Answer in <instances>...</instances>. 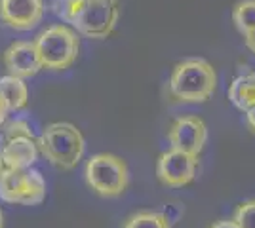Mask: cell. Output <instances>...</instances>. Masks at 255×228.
<instances>
[{"instance_id": "9c48e42d", "label": "cell", "mask_w": 255, "mask_h": 228, "mask_svg": "<svg viewBox=\"0 0 255 228\" xmlns=\"http://www.w3.org/2000/svg\"><path fill=\"white\" fill-rule=\"evenodd\" d=\"M44 13V0H0V19L15 31L36 27Z\"/></svg>"}, {"instance_id": "603a6c76", "label": "cell", "mask_w": 255, "mask_h": 228, "mask_svg": "<svg viewBox=\"0 0 255 228\" xmlns=\"http://www.w3.org/2000/svg\"><path fill=\"white\" fill-rule=\"evenodd\" d=\"M6 114H8V109L4 107V103H2V99H0V128H2L4 120H6Z\"/></svg>"}, {"instance_id": "2e32d148", "label": "cell", "mask_w": 255, "mask_h": 228, "mask_svg": "<svg viewBox=\"0 0 255 228\" xmlns=\"http://www.w3.org/2000/svg\"><path fill=\"white\" fill-rule=\"evenodd\" d=\"M0 137H2V145L6 141H10V139H15V137H31L34 139V133L31 131V126L25 122V120H13L10 124H6L4 128H2V133H0Z\"/></svg>"}, {"instance_id": "7a4b0ae2", "label": "cell", "mask_w": 255, "mask_h": 228, "mask_svg": "<svg viewBox=\"0 0 255 228\" xmlns=\"http://www.w3.org/2000/svg\"><path fill=\"white\" fill-rule=\"evenodd\" d=\"M217 84L213 67L200 57L185 59L175 65L170 78V91L183 103H204L212 97Z\"/></svg>"}, {"instance_id": "ac0fdd59", "label": "cell", "mask_w": 255, "mask_h": 228, "mask_svg": "<svg viewBox=\"0 0 255 228\" xmlns=\"http://www.w3.org/2000/svg\"><path fill=\"white\" fill-rule=\"evenodd\" d=\"M75 2L76 0H52L50 6H52V11L57 15V17H61L63 21H67L69 11H71V8H73Z\"/></svg>"}, {"instance_id": "7402d4cb", "label": "cell", "mask_w": 255, "mask_h": 228, "mask_svg": "<svg viewBox=\"0 0 255 228\" xmlns=\"http://www.w3.org/2000/svg\"><path fill=\"white\" fill-rule=\"evenodd\" d=\"M246 118H248L250 128H252V130H254V133H255V107H252V109L246 112Z\"/></svg>"}, {"instance_id": "6da1fadb", "label": "cell", "mask_w": 255, "mask_h": 228, "mask_svg": "<svg viewBox=\"0 0 255 228\" xmlns=\"http://www.w3.org/2000/svg\"><path fill=\"white\" fill-rule=\"evenodd\" d=\"M36 145L44 158L59 169H75L86 151L80 130L69 122L50 124L36 139Z\"/></svg>"}, {"instance_id": "9a60e30c", "label": "cell", "mask_w": 255, "mask_h": 228, "mask_svg": "<svg viewBox=\"0 0 255 228\" xmlns=\"http://www.w3.org/2000/svg\"><path fill=\"white\" fill-rule=\"evenodd\" d=\"M124 228H171L158 211H139L126 221Z\"/></svg>"}, {"instance_id": "277c9868", "label": "cell", "mask_w": 255, "mask_h": 228, "mask_svg": "<svg viewBox=\"0 0 255 228\" xmlns=\"http://www.w3.org/2000/svg\"><path fill=\"white\" fill-rule=\"evenodd\" d=\"M44 69L63 71L69 69L78 57V36L67 25H52L38 34L34 40Z\"/></svg>"}, {"instance_id": "ba28073f", "label": "cell", "mask_w": 255, "mask_h": 228, "mask_svg": "<svg viewBox=\"0 0 255 228\" xmlns=\"http://www.w3.org/2000/svg\"><path fill=\"white\" fill-rule=\"evenodd\" d=\"M168 139L173 151L198 156L208 139V128L198 116H183L171 124Z\"/></svg>"}, {"instance_id": "44dd1931", "label": "cell", "mask_w": 255, "mask_h": 228, "mask_svg": "<svg viewBox=\"0 0 255 228\" xmlns=\"http://www.w3.org/2000/svg\"><path fill=\"white\" fill-rule=\"evenodd\" d=\"M210 228H238V225L234 221H219V223L212 225Z\"/></svg>"}, {"instance_id": "e0dca14e", "label": "cell", "mask_w": 255, "mask_h": 228, "mask_svg": "<svg viewBox=\"0 0 255 228\" xmlns=\"http://www.w3.org/2000/svg\"><path fill=\"white\" fill-rule=\"evenodd\" d=\"M234 223L238 228H255V200H248L240 204L234 211Z\"/></svg>"}, {"instance_id": "5bb4252c", "label": "cell", "mask_w": 255, "mask_h": 228, "mask_svg": "<svg viewBox=\"0 0 255 228\" xmlns=\"http://www.w3.org/2000/svg\"><path fill=\"white\" fill-rule=\"evenodd\" d=\"M233 21L242 34L255 29V0H240L233 10Z\"/></svg>"}, {"instance_id": "cb8c5ba5", "label": "cell", "mask_w": 255, "mask_h": 228, "mask_svg": "<svg viewBox=\"0 0 255 228\" xmlns=\"http://www.w3.org/2000/svg\"><path fill=\"white\" fill-rule=\"evenodd\" d=\"M0 228H4V213H2V209H0Z\"/></svg>"}, {"instance_id": "3957f363", "label": "cell", "mask_w": 255, "mask_h": 228, "mask_svg": "<svg viewBox=\"0 0 255 228\" xmlns=\"http://www.w3.org/2000/svg\"><path fill=\"white\" fill-rule=\"evenodd\" d=\"M120 15L118 0H76L67 23L88 38H107L115 31Z\"/></svg>"}, {"instance_id": "30bf717a", "label": "cell", "mask_w": 255, "mask_h": 228, "mask_svg": "<svg viewBox=\"0 0 255 228\" xmlns=\"http://www.w3.org/2000/svg\"><path fill=\"white\" fill-rule=\"evenodd\" d=\"M4 65L11 76H17L21 80L38 75L44 69L34 42H27V40L13 42L4 52Z\"/></svg>"}, {"instance_id": "8992f818", "label": "cell", "mask_w": 255, "mask_h": 228, "mask_svg": "<svg viewBox=\"0 0 255 228\" xmlns=\"http://www.w3.org/2000/svg\"><path fill=\"white\" fill-rule=\"evenodd\" d=\"M46 198V181L36 169H4L0 173V200L17 206H38Z\"/></svg>"}, {"instance_id": "ffe728a7", "label": "cell", "mask_w": 255, "mask_h": 228, "mask_svg": "<svg viewBox=\"0 0 255 228\" xmlns=\"http://www.w3.org/2000/svg\"><path fill=\"white\" fill-rule=\"evenodd\" d=\"M244 42H246V48L252 54H255V29H252L248 34H244Z\"/></svg>"}, {"instance_id": "8fae6325", "label": "cell", "mask_w": 255, "mask_h": 228, "mask_svg": "<svg viewBox=\"0 0 255 228\" xmlns=\"http://www.w3.org/2000/svg\"><path fill=\"white\" fill-rule=\"evenodd\" d=\"M0 158L4 169H29L38 158V145L31 137H15L2 145Z\"/></svg>"}, {"instance_id": "7c38bea8", "label": "cell", "mask_w": 255, "mask_h": 228, "mask_svg": "<svg viewBox=\"0 0 255 228\" xmlns=\"http://www.w3.org/2000/svg\"><path fill=\"white\" fill-rule=\"evenodd\" d=\"M229 99L238 110H248L255 107V73L246 71L233 80L229 87Z\"/></svg>"}, {"instance_id": "4fadbf2b", "label": "cell", "mask_w": 255, "mask_h": 228, "mask_svg": "<svg viewBox=\"0 0 255 228\" xmlns=\"http://www.w3.org/2000/svg\"><path fill=\"white\" fill-rule=\"evenodd\" d=\"M0 99L4 107L10 110H21L29 103V89L27 84L17 76H2L0 78Z\"/></svg>"}, {"instance_id": "d6986e66", "label": "cell", "mask_w": 255, "mask_h": 228, "mask_svg": "<svg viewBox=\"0 0 255 228\" xmlns=\"http://www.w3.org/2000/svg\"><path fill=\"white\" fill-rule=\"evenodd\" d=\"M160 215L171 225V223H175L183 215V207L179 204H164V209L160 211Z\"/></svg>"}, {"instance_id": "52a82bcc", "label": "cell", "mask_w": 255, "mask_h": 228, "mask_svg": "<svg viewBox=\"0 0 255 228\" xmlns=\"http://www.w3.org/2000/svg\"><path fill=\"white\" fill-rule=\"evenodd\" d=\"M198 167V156H191L179 151H168L164 152L156 162V175L160 183L171 188L189 185Z\"/></svg>"}, {"instance_id": "5b68a950", "label": "cell", "mask_w": 255, "mask_h": 228, "mask_svg": "<svg viewBox=\"0 0 255 228\" xmlns=\"http://www.w3.org/2000/svg\"><path fill=\"white\" fill-rule=\"evenodd\" d=\"M86 183L99 196L117 198L129 183L128 165L115 154H96L86 163Z\"/></svg>"}]
</instances>
